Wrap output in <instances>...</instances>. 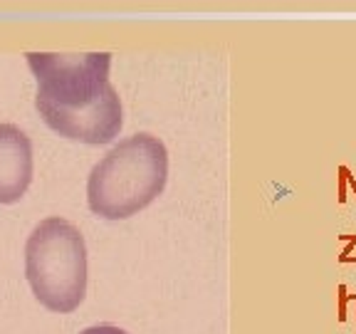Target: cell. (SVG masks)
Instances as JSON below:
<instances>
[{
	"label": "cell",
	"instance_id": "obj_1",
	"mask_svg": "<svg viewBox=\"0 0 356 334\" xmlns=\"http://www.w3.org/2000/svg\"><path fill=\"white\" fill-rule=\"evenodd\" d=\"M168 181V151L154 134H134L106 151L87 178L89 211L104 221H127L149 208Z\"/></svg>",
	"mask_w": 356,
	"mask_h": 334
},
{
	"label": "cell",
	"instance_id": "obj_2",
	"mask_svg": "<svg viewBox=\"0 0 356 334\" xmlns=\"http://www.w3.org/2000/svg\"><path fill=\"white\" fill-rule=\"evenodd\" d=\"M25 278L42 307L70 315L87 295V245L67 218L52 216L35 225L25 243Z\"/></svg>",
	"mask_w": 356,
	"mask_h": 334
},
{
	"label": "cell",
	"instance_id": "obj_3",
	"mask_svg": "<svg viewBox=\"0 0 356 334\" xmlns=\"http://www.w3.org/2000/svg\"><path fill=\"white\" fill-rule=\"evenodd\" d=\"M28 65L38 79V109H82L109 92V52L57 55L28 52Z\"/></svg>",
	"mask_w": 356,
	"mask_h": 334
},
{
	"label": "cell",
	"instance_id": "obj_4",
	"mask_svg": "<svg viewBox=\"0 0 356 334\" xmlns=\"http://www.w3.org/2000/svg\"><path fill=\"white\" fill-rule=\"evenodd\" d=\"M42 122L65 139L82 141L89 146L109 144L124 127L122 100L111 87L102 100L82 109H38Z\"/></svg>",
	"mask_w": 356,
	"mask_h": 334
},
{
	"label": "cell",
	"instance_id": "obj_5",
	"mask_svg": "<svg viewBox=\"0 0 356 334\" xmlns=\"http://www.w3.org/2000/svg\"><path fill=\"white\" fill-rule=\"evenodd\" d=\"M33 184V141L15 124H0V206L17 203Z\"/></svg>",
	"mask_w": 356,
	"mask_h": 334
},
{
	"label": "cell",
	"instance_id": "obj_6",
	"mask_svg": "<svg viewBox=\"0 0 356 334\" xmlns=\"http://www.w3.org/2000/svg\"><path fill=\"white\" fill-rule=\"evenodd\" d=\"M337 198H339V203H346V198H349V193H346V166H339L337 168Z\"/></svg>",
	"mask_w": 356,
	"mask_h": 334
},
{
	"label": "cell",
	"instance_id": "obj_7",
	"mask_svg": "<svg viewBox=\"0 0 356 334\" xmlns=\"http://www.w3.org/2000/svg\"><path fill=\"white\" fill-rule=\"evenodd\" d=\"M79 334H129V332L122 327H114V324H97V327H87Z\"/></svg>",
	"mask_w": 356,
	"mask_h": 334
},
{
	"label": "cell",
	"instance_id": "obj_8",
	"mask_svg": "<svg viewBox=\"0 0 356 334\" xmlns=\"http://www.w3.org/2000/svg\"><path fill=\"white\" fill-rule=\"evenodd\" d=\"M344 240H346V248H344V253L339 255V262H354L356 257H354V250H356V235H344Z\"/></svg>",
	"mask_w": 356,
	"mask_h": 334
}]
</instances>
